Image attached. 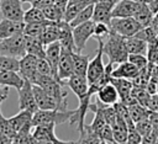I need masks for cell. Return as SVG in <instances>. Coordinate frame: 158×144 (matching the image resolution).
<instances>
[{
    "label": "cell",
    "mask_w": 158,
    "mask_h": 144,
    "mask_svg": "<svg viewBox=\"0 0 158 144\" xmlns=\"http://www.w3.org/2000/svg\"><path fill=\"white\" fill-rule=\"evenodd\" d=\"M111 32V28L109 25L102 23V22H95L94 26V34L93 37L98 41V39H104L109 36V33Z\"/></svg>",
    "instance_id": "39"
},
{
    "label": "cell",
    "mask_w": 158,
    "mask_h": 144,
    "mask_svg": "<svg viewBox=\"0 0 158 144\" xmlns=\"http://www.w3.org/2000/svg\"><path fill=\"white\" fill-rule=\"evenodd\" d=\"M147 58H148L149 63L158 64V38H156V39H153L152 42L148 43Z\"/></svg>",
    "instance_id": "40"
},
{
    "label": "cell",
    "mask_w": 158,
    "mask_h": 144,
    "mask_svg": "<svg viewBox=\"0 0 158 144\" xmlns=\"http://www.w3.org/2000/svg\"><path fill=\"white\" fill-rule=\"evenodd\" d=\"M46 23H25L23 34L31 37H40L44 28Z\"/></svg>",
    "instance_id": "38"
},
{
    "label": "cell",
    "mask_w": 158,
    "mask_h": 144,
    "mask_svg": "<svg viewBox=\"0 0 158 144\" xmlns=\"http://www.w3.org/2000/svg\"><path fill=\"white\" fill-rule=\"evenodd\" d=\"M32 117H33V113L31 111H26V110H20V112L17 114L10 117L9 118V122H10L11 128L14 129L15 134L19 130H21L22 128L28 127V126H32Z\"/></svg>",
    "instance_id": "20"
},
{
    "label": "cell",
    "mask_w": 158,
    "mask_h": 144,
    "mask_svg": "<svg viewBox=\"0 0 158 144\" xmlns=\"http://www.w3.org/2000/svg\"><path fill=\"white\" fill-rule=\"evenodd\" d=\"M149 119H151L153 127H154L156 129H158V112H151Z\"/></svg>",
    "instance_id": "53"
},
{
    "label": "cell",
    "mask_w": 158,
    "mask_h": 144,
    "mask_svg": "<svg viewBox=\"0 0 158 144\" xmlns=\"http://www.w3.org/2000/svg\"><path fill=\"white\" fill-rule=\"evenodd\" d=\"M114 130V138L116 143H127V137H128V127L127 123L123 118L117 116L116 122L111 126Z\"/></svg>",
    "instance_id": "29"
},
{
    "label": "cell",
    "mask_w": 158,
    "mask_h": 144,
    "mask_svg": "<svg viewBox=\"0 0 158 144\" xmlns=\"http://www.w3.org/2000/svg\"><path fill=\"white\" fill-rule=\"evenodd\" d=\"M58 41L60 42L62 47L65 49H69L72 52H78L75 42H74V36H73V27L70 26L69 22L67 21H59V38Z\"/></svg>",
    "instance_id": "18"
},
{
    "label": "cell",
    "mask_w": 158,
    "mask_h": 144,
    "mask_svg": "<svg viewBox=\"0 0 158 144\" xmlns=\"http://www.w3.org/2000/svg\"><path fill=\"white\" fill-rule=\"evenodd\" d=\"M94 5L95 4H90L89 6H86L85 9H83L69 23H70V26L72 27H75V26H78V25H80V23H84V22H86V21H90V20H93V12H94Z\"/></svg>",
    "instance_id": "35"
},
{
    "label": "cell",
    "mask_w": 158,
    "mask_h": 144,
    "mask_svg": "<svg viewBox=\"0 0 158 144\" xmlns=\"http://www.w3.org/2000/svg\"><path fill=\"white\" fill-rule=\"evenodd\" d=\"M98 1H100V2H104V4H107V5H110V6H115L120 0H98Z\"/></svg>",
    "instance_id": "54"
},
{
    "label": "cell",
    "mask_w": 158,
    "mask_h": 144,
    "mask_svg": "<svg viewBox=\"0 0 158 144\" xmlns=\"http://www.w3.org/2000/svg\"><path fill=\"white\" fill-rule=\"evenodd\" d=\"M96 1L98 0H69L64 12V21L70 22L83 9H85L90 4H95Z\"/></svg>",
    "instance_id": "24"
},
{
    "label": "cell",
    "mask_w": 158,
    "mask_h": 144,
    "mask_svg": "<svg viewBox=\"0 0 158 144\" xmlns=\"http://www.w3.org/2000/svg\"><path fill=\"white\" fill-rule=\"evenodd\" d=\"M22 2H30V4H33L35 1H37V0H21Z\"/></svg>",
    "instance_id": "56"
},
{
    "label": "cell",
    "mask_w": 158,
    "mask_h": 144,
    "mask_svg": "<svg viewBox=\"0 0 158 144\" xmlns=\"http://www.w3.org/2000/svg\"><path fill=\"white\" fill-rule=\"evenodd\" d=\"M0 16H2V12H1V5H0Z\"/></svg>",
    "instance_id": "57"
},
{
    "label": "cell",
    "mask_w": 158,
    "mask_h": 144,
    "mask_svg": "<svg viewBox=\"0 0 158 144\" xmlns=\"http://www.w3.org/2000/svg\"><path fill=\"white\" fill-rule=\"evenodd\" d=\"M157 86H158V80H156V79H153V78H149V81H148V84H147V86H146L147 91H148L151 95L157 94Z\"/></svg>",
    "instance_id": "51"
},
{
    "label": "cell",
    "mask_w": 158,
    "mask_h": 144,
    "mask_svg": "<svg viewBox=\"0 0 158 144\" xmlns=\"http://www.w3.org/2000/svg\"><path fill=\"white\" fill-rule=\"evenodd\" d=\"M38 57L26 53L22 58H20V74L23 79L30 80L32 84L37 75V65H38Z\"/></svg>",
    "instance_id": "11"
},
{
    "label": "cell",
    "mask_w": 158,
    "mask_h": 144,
    "mask_svg": "<svg viewBox=\"0 0 158 144\" xmlns=\"http://www.w3.org/2000/svg\"><path fill=\"white\" fill-rule=\"evenodd\" d=\"M53 4H56V0H37V1H35L32 5L36 6V7H38V9L44 10L46 7H49V6L53 5Z\"/></svg>",
    "instance_id": "50"
},
{
    "label": "cell",
    "mask_w": 158,
    "mask_h": 144,
    "mask_svg": "<svg viewBox=\"0 0 158 144\" xmlns=\"http://www.w3.org/2000/svg\"><path fill=\"white\" fill-rule=\"evenodd\" d=\"M73 63H74V74L86 76L88 65H89V55H83L81 52H73Z\"/></svg>",
    "instance_id": "31"
},
{
    "label": "cell",
    "mask_w": 158,
    "mask_h": 144,
    "mask_svg": "<svg viewBox=\"0 0 158 144\" xmlns=\"http://www.w3.org/2000/svg\"><path fill=\"white\" fill-rule=\"evenodd\" d=\"M131 94H132V96L137 100L138 103H141L142 106L147 107L148 101H149V97H151V94L147 91V89H144V87H138V86H133Z\"/></svg>",
    "instance_id": "37"
},
{
    "label": "cell",
    "mask_w": 158,
    "mask_h": 144,
    "mask_svg": "<svg viewBox=\"0 0 158 144\" xmlns=\"http://www.w3.org/2000/svg\"><path fill=\"white\" fill-rule=\"evenodd\" d=\"M19 92V108L31 111L35 113L38 110V105L33 94V84L30 80H25L23 86L17 91Z\"/></svg>",
    "instance_id": "8"
},
{
    "label": "cell",
    "mask_w": 158,
    "mask_h": 144,
    "mask_svg": "<svg viewBox=\"0 0 158 144\" xmlns=\"http://www.w3.org/2000/svg\"><path fill=\"white\" fill-rule=\"evenodd\" d=\"M128 111H130V114H131L132 119L135 121V123L138 122V121H142L144 118H148L149 114H151V111L147 107L138 103V102L135 103V105L128 106Z\"/></svg>",
    "instance_id": "33"
},
{
    "label": "cell",
    "mask_w": 158,
    "mask_h": 144,
    "mask_svg": "<svg viewBox=\"0 0 158 144\" xmlns=\"http://www.w3.org/2000/svg\"><path fill=\"white\" fill-rule=\"evenodd\" d=\"M158 140V129H156L153 127V129L151 132H148L146 135H143V140L142 143H147V144H151V143H157Z\"/></svg>",
    "instance_id": "48"
},
{
    "label": "cell",
    "mask_w": 158,
    "mask_h": 144,
    "mask_svg": "<svg viewBox=\"0 0 158 144\" xmlns=\"http://www.w3.org/2000/svg\"><path fill=\"white\" fill-rule=\"evenodd\" d=\"M94 26H95V22L90 20V21H86L84 23H80L73 27V36H74V42H75L78 52H81L85 48L86 42L93 37Z\"/></svg>",
    "instance_id": "9"
},
{
    "label": "cell",
    "mask_w": 158,
    "mask_h": 144,
    "mask_svg": "<svg viewBox=\"0 0 158 144\" xmlns=\"http://www.w3.org/2000/svg\"><path fill=\"white\" fill-rule=\"evenodd\" d=\"M25 22L23 21H15L10 18H2L0 21V39L9 38L17 33L23 32Z\"/></svg>",
    "instance_id": "19"
},
{
    "label": "cell",
    "mask_w": 158,
    "mask_h": 144,
    "mask_svg": "<svg viewBox=\"0 0 158 144\" xmlns=\"http://www.w3.org/2000/svg\"><path fill=\"white\" fill-rule=\"evenodd\" d=\"M40 38L42 39L44 46L58 41V38H59V22L49 21L48 23H46L44 28L42 31V34L40 36Z\"/></svg>",
    "instance_id": "26"
},
{
    "label": "cell",
    "mask_w": 158,
    "mask_h": 144,
    "mask_svg": "<svg viewBox=\"0 0 158 144\" xmlns=\"http://www.w3.org/2000/svg\"><path fill=\"white\" fill-rule=\"evenodd\" d=\"M73 110H37L32 117V126L47 124V123H56L63 124L72 119Z\"/></svg>",
    "instance_id": "3"
},
{
    "label": "cell",
    "mask_w": 158,
    "mask_h": 144,
    "mask_svg": "<svg viewBox=\"0 0 158 144\" xmlns=\"http://www.w3.org/2000/svg\"><path fill=\"white\" fill-rule=\"evenodd\" d=\"M0 1H1V0H0Z\"/></svg>",
    "instance_id": "60"
},
{
    "label": "cell",
    "mask_w": 158,
    "mask_h": 144,
    "mask_svg": "<svg viewBox=\"0 0 158 144\" xmlns=\"http://www.w3.org/2000/svg\"><path fill=\"white\" fill-rule=\"evenodd\" d=\"M33 94L40 110H58V105L54 97H52L43 87L33 84Z\"/></svg>",
    "instance_id": "17"
},
{
    "label": "cell",
    "mask_w": 158,
    "mask_h": 144,
    "mask_svg": "<svg viewBox=\"0 0 158 144\" xmlns=\"http://www.w3.org/2000/svg\"><path fill=\"white\" fill-rule=\"evenodd\" d=\"M112 6L96 1L94 5V12H93V21L94 22H102L110 26L112 20Z\"/></svg>",
    "instance_id": "21"
},
{
    "label": "cell",
    "mask_w": 158,
    "mask_h": 144,
    "mask_svg": "<svg viewBox=\"0 0 158 144\" xmlns=\"http://www.w3.org/2000/svg\"><path fill=\"white\" fill-rule=\"evenodd\" d=\"M33 84L43 87L52 97L56 98L58 110H67V96L68 92L64 90V84L57 80L53 75H41L37 74Z\"/></svg>",
    "instance_id": "2"
},
{
    "label": "cell",
    "mask_w": 158,
    "mask_h": 144,
    "mask_svg": "<svg viewBox=\"0 0 158 144\" xmlns=\"http://www.w3.org/2000/svg\"><path fill=\"white\" fill-rule=\"evenodd\" d=\"M25 46H26V52L30 54H33L38 58H44L46 57V48L40 37H31V36H25Z\"/></svg>",
    "instance_id": "25"
},
{
    "label": "cell",
    "mask_w": 158,
    "mask_h": 144,
    "mask_svg": "<svg viewBox=\"0 0 158 144\" xmlns=\"http://www.w3.org/2000/svg\"><path fill=\"white\" fill-rule=\"evenodd\" d=\"M157 143H158V140H157Z\"/></svg>",
    "instance_id": "59"
},
{
    "label": "cell",
    "mask_w": 158,
    "mask_h": 144,
    "mask_svg": "<svg viewBox=\"0 0 158 144\" xmlns=\"http://www.w3.org/2000/svg\"><path fill=\"white\" fill-rule=\"evenodd\" d=\"M63 84L65 86H68L75 94V96L78 97V100L85 97L86 94H88V90H89V81H88L86 76H84V75L73 74Z\"/></svg>",
    "instance_id": "13"
},
{
    "label": "cell",
    "mask_w": 158,
    "mask_h": 144,
    "mask_svg": "<svg viewBox=\"0 0 158 144\" xmlns=\"http://www.w3.org/2000/svg\"><path fill=\"white\" fill-rule=\"evenodd\" d=\"M100 138H101L102 143H116L115 138H114V130H112L111 124H109V123L105 124V127L100 132Z\"/></svg>",
    "instance_id": "43"
},
{
    "label": "cell",
    "mask_w": 158,
    "mask_h": 144,
    "mask_svg": "<svg viewBox=\"0 0 158 144\" xmlns=\"http://www.w3.org/2000/svg\"><path fill=\"white\" fill-rule=\"evenodd\" d=\"M73 52L62 47L59 64H58V79L64 82L74 74V63H73Z\"/></svg>",
    "instance_id": "10"
},
{
    "label": "cell",
    "mask_w": 158,
    "mask_h": 144,
    "mask_svg": "<svg viewBox=\"0 0 158 144\" xmlns=\"http://www.w3.org/2000/svg\"><path fill=\"white\" fill-rule=\"evenodd\" d=\"M142 27L143 26L135 17H112L110 23L111 31L123 37L135 36Z\"/></svg>",
    "instance_id": "5"
},
{
    "label": "cell",
    "mask_w": 158,
    "mask_h": 144,
    "mask_svg": "<svg viewBox=\"0 0 158 144\" xmlns=\"http://www.w3.org/2000/svg\"><path fill=\"white\" fill-rule=\"evenodd\" d=\"M111 82L116 86L118 95H120V101H125L128 96H131L132 92V87H133V82L130 79H125V78H111Z\"/></svg>",
    "instance_id": "28"
},
{
    "label": "cell",
    "mask_w": 158,
    "mask_h": 144,
    "mask_svg": "<svg viewBox=\"0 0 158 144\" xmlns=\"http://www.w3.org/2000/svg\"><path fill=\"white\" fill-rule=\"evenodd\" d=\"M25 46V34L23 32L11 36L9 38L0 39V54L1 55H11L16 58H22L26 54Z\"/></svg>",
    "instance_id": "4"
},
{
    "label": "cell",
    "mask_w": 158,
    "mask_h": 144,
    "mask_svg": "<svg viewBox=\"0 0 158 144\" xmlns=\"http://www.w3.org/2000/svg\"><path fill=\"white\" fill-rule=\"evenodd\" d=\"M126 47L130 54H146L147 55L148 43L137 36L126 37Z\"/></svg>",
    "instance_id": "27"
},
{
    "label": "cell",
    "mask_w": 158,
    "mask_h": 144,
    "mask_svg": "<svg viewBox=\"0 0 158 144\" xmlns=\"http://www.w3.org/2000/svg\"><path fill=\"white\" fill-rule=\"evenodd\" d=\"M157 94H158V86H157Z\"/></svg>",
    "instance_id": "58"
},
{
    "label": "cell",
    "mask_w": 158,
    "mask_h": 144,
    "mask_svg": "<svg viewBox=\"0 0 158 144\" xmlns=\"http://www.w3.org/2000/svg\"><path fill=\"white\" fill-rule=\"evenodd\" d=\"M143 27H146V26H149V25H152V22H153V17H154V14L152 12V10L149 9V6L147 5V4H143V2H141V5H139V9L137 10V12L135 14V16H133Z\"/></svg>",
    "instance_id": "32"
},
{
    "label": "cell",
    "mask_w": 158,
    "mask_h": 144,
    "mask_svg": "<svg viewBox=\"0 0 158 144\" xmlns=\"http://www.w3.org/2000/svg\"><path fill=\"white\" fill-rule=\"evenodd\" d=\"M152 26L154 27V30H156V32H157V34H158V20H154V18H153Z\"/></svg>",
    "instance_id": "55"
},
{
    "label": "cell",
    "mask_w": 158,
    "mask_h": 144,
    "mask_svg": "<svg viewBox=\"0 0 158 144\" xmlns=\"http://www.w3.org/2000/svg\"><path fill=\"white\" fill-rule=\"evenodd\" d=\"M139 5L136 0H120L112 9V17H133Z\"/></svg>",
    "instance_id": "15"
},
{
    "label": "cell",
    "mask_w": 158,
    "mask_h": 144,
    "mask_svg": "<svg viewBox=\"0 0 158 144\" xmlns=\"http://www.w3.org/2000/svg\"><path fill=\"white\" fill-rule=\"evenodd\" d=\"M17 73L19 71L0 70V84L5 86H11L19 91L23 86L26 79H23V76Z\"/></svg>",
    "instance_id": "22"
},
{
    "label": "cell",
    "mask_w": 158,
    "mask_h": 144,
    "mask_svg": "<svg viewBox=\"0 0 158 144\" xmlns=\"http://www.w3.org/2000/svg\"><path fill=\"white\" fill-rule=\"evenodd\" d=\"M0 70L20 71V58L0 54Z\"/></svg>",
    "instance_id": "34"
},
{
    "label": "cell",
    "mask_w": 158,
    "mask_h": 144,
    "mask_svg": "<svg viewBox=\"0 0 158 144\" xmlns=\"http://www.w3.org/2000/svg\"><path fill=\"white\" fill-rule=\"evenodd\" d=\"M142 140H143V137L136 128L132 129V130H128L127 143H130V144H139V143H142Z\"/></svg>",
    "instance_id": "47"
},
{
    "label": "cell",
    "mask_w": 158,
    "mask_h": 144,
    "mask_svg": "<svg viewBox=\"0 0 158 144\" xmlns=\"http://www.w3.org/2000/svg\"><path fill=\"white\" fill-rule=\"evenodd\" d=\"M23 22L25 23H48L49 21L47 20L42 9H38L32 5L28 10L25 11Z\"/></svg>",
    "instance_id": "30"
},
{
    "label": "cell",
    "mask_w": 158,
    "mask_h": 144,
    "mask_svg": "<svg viewBox=\"0 0 158 144\" xmlns=\"http://www.w3.org/2000/svg\"><path fill=\"white\" fill-rule=\"evenodd\" d=\"M96 100H99L104 105L112 106L120 101V95L116 86L110 81L99 89V91L96 92Z\"/></svg>",
    "instance_id": "14"
},
{
    "label": "cell",
    "mask_w": 158,
    "mask_h": 144,
    "mask_svg": "<svg viewBox=\"0 0 158 144\" xmlns=\"http://www.w3.org/2000/svg\"><path fill=\"white\" fill-rule=\"evenodd\" d=\"M138 73H139V69L130 60L122 62L117 65V68L112 69L114 78H125V79H130V80L135 79Z\"/></svg>",
    "instance_id": "23"
},
{
    "label": "cell",
    "mask_w": 158,
    "mask_h": 144,
    "mask_svg": "<svg viewBox=\"0 0 158 144\" xmlns=\"http://www.w3.org/2000/svg\"><path fill=\"white\" fill-rule=\"evenodd\" d=\"M46 17L48 21H52V22H59V21H63L64 20V10L62 7H59L57 4H53L51 5L49 7H46L43 10Z\"/></svg>",
    "instance_id": "36"
},
{
    "label": "cell",
    "mask_w": 158,
    "mask_h": 144,
    "mask_svg": "<svg viewBox=\"0 0 158 144\" xmlns=\"http://www.w3.org/2000/svg\"><path fill=\"white\" fill-rule=\"evenodd\" d=\"M21 0H1V12L2 17L15 20V21H23L25 11L22 9Z\"/></svg>",
    "instance_id": "12"
},
{
    "label": "cell",
    "mask_w": 158,
    "mask_h": 144,
    "mask_svg": "<svg viewBox=\"0 0 158 144\" xmlns=\"http://www.w3.org/2000/svg\"><path fill=\"white\" fill-rule=\"evenodd\" d=\"M37 74L41 75H53L52 74V68L51 64L46 58H40L38 59V65H37Z\"/></svg>",
    "instance_id": "45"
},
{
    "label": "cell",
    "mask_w": 158,
    "mask_h": 144,
    "mask_svg": "<svg viewBox=\"0 0 158 144\" xmlns=\"http://www.w3.org/2000/svg\"><path fill=\"white\" fill-rule=\"evenodd\" d=\"M60 52H62V44L59 41H56L53 43H49L46 46V59L48 60V63L51 64L52 68V74L53 76L58 79V64H59V57H60ZM60 81V80H59ZM62 82V81H60Z\"/></svg>",
    "instance_id": "16"
},
{
    "label": "cell",
    "mask_w": 158,
    "mask_h": 144,
    "mask_svg": "<svg viewBox=\"0 0 158 144\" xmlns=\"http://www.w3.org/2000/svg\"><path fill=\"white\" fill-rule=\"evenodd\" d=\"M147 108L151 112H158V94L151 95L149 101H148V105H147Z\"/></svg>",
    "instance_id": "49"
},
{
    "label": "cell",
    "mask_w": 158,
    "mask_h": 144,
    "mask_svg": "<svg viewBox=\"0 0 158 144\" xmlns=\"http://www.w3.org/2000/svg\"><path fill=\"white\" fill-rule=\"evenodd\" d=\"M98 43H99V47L96 49V53H95L94 58L89 62V65H88L86 79L89 81V85L95 82L98 79H100V76L105 73V68H106V65H104V62H102L104 39H98Z\"/></svg>",
    "instance_id": "6"
},
{
    "label": "cell",
    "mask_w": 158,
    "mask_h": 144,
    "mask_svg": "<svg viewBox=\"0 0 158 144\" xmlns=\"http://www.w3.org/2000/svg\"><path fill=\"white\" fill-rule=\"evenodd\" d=\"M128 60L131 63H133L139 70L146 68L149 64V60H148L146 54H130L128 55Z\"/></svg>",
    "instance_id": "41"
},
{
    "label": "cell",
    "mask_w": 158,
    "mask_h": 144,
    "mask_svg": "<svg viewBox=\"0 0 158 144\" xmlns=\"http://www.w3.org/2000/svg\"><path fill=\"white\" fill-rule=\"evenodd\" d=\"M0 132L5 133V134H7V135H10V137H12V138H14V135H15V132H14V129H12L11 126H10L9 118H6V117L2 116L1 110H0Z\"/></svg>",
    "instance_id": "46"
},
{
    "label": "cell",
    "mask_w": 158,
    "mask_h": 144,
    "mask_svg": "<svg viewBox=\"0 0 158 144\" xmlns=\"http://www.w3.org/2000/svg\"><path fill=\"white\" fill-rule=\"evenodd\" d=\"M12 143H36L31 132H17L14 138Z\"/></svg>",
    "instance_id": "42"
},
{
    "label": "cell",
    "mask_w": 158,
    "mask_h": 144,
    "mask_svg": "<svg viewBox=\"0 0 158 144\" xmlns=\"http://www.w3.org/2000/svg\"><path fill=\"white\" fill-rule=\"evenodd\" d=\"M104 54L112 64H120L128 60V50L126 47V37L111 31L104 41Z\"/></svg>",
    "instance_id": "1"
},
{
    "label": "cell",
    "mask_w": 158,
    "mask_h": 144,
    "mask_svg": "<svg viewBox=\"0 0 158 144\" xmlns=\"http://www.w3.org/2000/svg\"><path fill=\"white\" fill-rule=\"evenodd\" d=\"M136 129L142 134V137L146 135L148 132H151V130L153 129V124H152L149 117H148V118H144V119H142V121L136 122Z\"/></svg>",
    "instance_id": "44"
},
{
    "label": "cell",
    "mask_w": 158,
    "mask_h": 144,
    "mask_svg": "<svg viewBox=\"0 0 158 144\" xmlns=\"http://www.w3.org/2000/svg\"><path fill=\"white\" fill-rule=\"evenodd\" d=\"M7 95H9V86L0 84V105L7 98Z\"/></svg>",
    "instance_id": "52"
},
{
    "label": "cell",
    "mask_w": 158,
    "mask_h": 144,
    "mask_svg": "<svg viewBox=\"0 0 158 144\" xmlns=\"http://www.w3.org/2000/svg\"><path fill=\"white\" fill-rule=\"evenodd\" d=\"M56 123H47V124H40L33 127L32 135L36 140V143H52V144H58V143H72V142H64L59 139L56 133Z\"/></svg>",
    "instance_id": "7"
}]
</instances>
